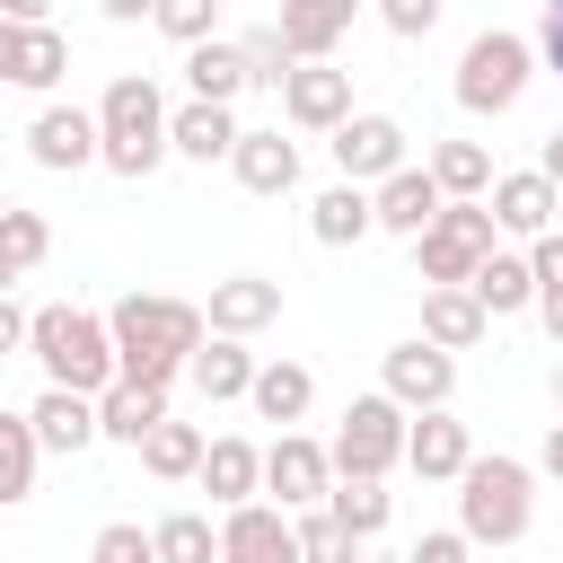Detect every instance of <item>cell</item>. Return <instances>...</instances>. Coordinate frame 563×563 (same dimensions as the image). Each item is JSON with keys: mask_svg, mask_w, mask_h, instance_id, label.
I'll return each mask as SVG.
<instances>
[{"mask_svg": "<svg viewBox=\"0 0 563 563\" xmlns=\"http://www.w3.org/2000/svg\"><path fill=\"white\" fill-rule=\"evenodd\" d=\"M194 484H202L220 510H229V501H255V493H264V449H255V440H202Z\"/></svg>", "mask_w": 563, "mask_h": 563, "instance_id": "obj_22", "label": "cell"}, {"mask_svg": "<svg viewBox=\"0 0 563 563\" xmlns=\"http://www.w3.org/2000/svg\"><path fill=\"white\" fill-rule=\"evenodd\" d=\"M62 70H70V44H62V26L0 18V88H53Z\"/></svg>", "mask_w": 563, "mask_h": 563, "instance_id": "obj_12", "label": "cell"}, {"mask_svg": "<svg viewBox=\"0 0 563 563\" xmlns=\"http://www.w3.org/2000/svg\"><path fill=\"white\" fill-rule=\"evenodd\" d=\"M545 475H554V484H563V422H554V431H545Z\"/></svg>", "mask_w": 563, "mask_h": 563, "instance_id": "obj_49", "label": "cell"}, {"mask_svg": "<svg viewBox=\"0 0 563 563\" xmlns=\"http://www.w3.org/2000/svg\"><path fill=\"white\" fill-rule=\"evenodd\" d=\"M220 563H299L290 510H282V501H229V519H220Z\"/></svg>", "mask_w": 563, "mask_h": 563, "instance_id": "obj_8", "label": "cell"}, {"mask_svg": "<svg viewBox=\"0 0 563 563\" xmlns=\"http://www.w3.org/2000/svg\"><path fill=\"white\" fill-rule=\"evenodd\" d=\"M484 211H493L501 238H545L554 211H563V194H554L537 167H519V176H493V185H484Z\"/></svg>", "mask_w": 563, "mask_h": 563, "instance_id": "obj_13", "label": "cell"}, {"mask_svg": "<svg viewBox=\"0 0 563 563\" xmlns=\"http://www.w3.org/2000/svg\"><path fill=\"white\" fill-rule=\"evenodd\" d=\"M325 484H334V457H325L308 431H282V440L264 449V493H282V510L325 501Z\"/></svg>", "mask_w": 563, "mask_h": 563, "instance_id": "obj_11", "label": "cell"}, {"mask_svg": "<svg viewBox=\"0 0 563 563\" xmlns=\"http://www.w3.org/2000/svg\"><path fill=\"white\" fill-rule=\"evenodd\" d=\"M325 510L369 545V537L387 528V510H396V501H387V484H378V475H334V484H325Z\"/></svg>", "mask_w": 563, "mask_h": 563, "instance_id": "obj_30", "label": "cell"}, {"mask_svg": "<svg viewBox=\"0 0 563 563\" xmlns=\"http://www.w3.org/2000/svg\"><path fill=\"white\" fill-rule=\"evenodd\" d=\"M150 26L176 35V44H202V35H220V0H158Z\"/></svg>", "mask_w": 563, "mask_h": 563, "instance_id": "obj_39", "label": "cell"}, {"mask_svg": "<svg viewBox=\"0 0 563 563\" xmlns=\"http://www.w3.org/2000/svg\"><path fill=\"white\" fill-rule=\"evenodd\" d=\"M141 466H150L158 484H185V475L202 466V431H194V422H176V413H167V422H150V440H141Z\"/></svg>", "mask_w": 563, "mask_h": 563, "instance_id": "obj_31", "label": "cell"}, {"mask_svg": "<svg viewBox=\"0 0 563 563\" xmlns=\"http://www.w3.org/2000/svg\"><path fill=\"white\" fill-rule=\"evenodd\" d=\"M185 88H194V97H211V106H229V97L246 88V62H238V44H220V35L185 44Z\"/></svg>", "mask_w": 563, "mask_h": 563, "instance_id": "obj_29", "label": "cell"}, {"mask_svg": "<svg viewBox=\"0 0 563 563\" xmlns=\"http://www.w3.org/2000/svg\"><path fill=\"white\" fill-rule=\"evenodd\" d=\"M106 334H114V378H141V387H176L194 343L211 334L194 299H167V290H132L106 308Z\"/></svg>", "mask_w": 563, "mask_h": 563, "instance_id": "obj_1", "label": "cell"}, {"mask_svg": "<svg viewBox=\"0 0 563 563\" xmlns=\"http://www.w3.org/2000/svg\"><path fill=\"white\" fill-rule=\"evenodd\" d=\"M290 537H299V563H352L361 554V537L325 510V501H308V510H290Z\"/></svg>", "mask_w": 563, "mask_h": 563, "instance_id": "obj_34", "label": "cell"}, {"mask_svg": "<svg viewBox=\"0 0 563 563\" xmlns=\"http://www.w3.org/2000/svg\"><path fill=\"white\" fill-rule=\"evenodd\" d=\"M26 150H35V167L79 176V167L97 158V114H79V106H44V114L26 123Z\"/></svg>", "mask_w": 563, "mask_h": 563, "instance_id": "obj_17", "label": "cell"}, {"mask_svg": "<svg viewBox=\"0 0 563 563\" xmlns=\"http://www.w3.org/2000/svg\"><path fill=\"white\" fill-rule=\"evenodd\" d=\"M466 290H475L484 317H519V308H537V273H528V255H510V246H493V255L466 273Z\"/></svg>", "mask_w": 563, "mask_h": 563, "instance_id": "obj_25", "label": "cell"}, {"mask_svg": "<svg viewBox=\"0 0 563 563\" xmlns=\"http://www.w3.org/2000/svg\"><path fill=\"white\" fill-rule=\"evenodd\" d=\"M229 167H238L246 194H290V185H299V141H282V132H238Z\"/></svg>", "mask_w": 563, "mask_h": 563, "instance_id": "obj_24", "label": "cell"}, {"mask_svg": "<svg viewBox=\"0 0 563 563\" xmlns=\"http://www.w3.org/2000/svg\"><path fill=\"white\" fill-rule=\"evenodd\" d=\"M378 378H387V396L405 405V413H431V405H449V387H457V352H440V343H396L387 361H378Z\"/></svg>", "mask_w": 563, "mask_h": 563, "instance_id": "obj_7", "label": "cell"}, {"mask_svg": "<svg viewBox=\"0 0 563 563\" xmlns=\"http://www.w3.org/2000/svg\"><path fill=\"white\" fill-rule=\"evenodd\" d=\"M484 325H493V317L475 308L466 282H431V290H422V343H440V352H475Z\"/></svg>", "mask_w": 563, "mask_h": 563, "instance_id": "obj_19", "label": "cell"}, {"mask_svg": "<svg viewBox=\"0 0 563 563\" xmlns=\"http://www.w3.org/2000/svg\"><path fill=\"white\" fill-rule=\"evenodd\" d=\"M150 554H158V563H220V528H211L202 510H167V519L150 528Z\"/></svg>", "mask_w": 563, "mask_h": 563, "instance_id": "obj_32", "label": "cell"}, {"mask_svg": "<svg viewBox=\"0 0 563 563\" xmlns=\"http://www.w3.org/2000/svg\"><path fill=\"white\" fill-rule=\"evenodd\" d=\"M554 405H563V361H554Z\"/></svg>", "mask_w": 563, "mask_h": 563, "instance_id": "obj_52", "label": "cell"}, {"mask_svg": "<svg viewBox=\"0 0 563 563\" xmlns=\"http://www.w3.org/2000/svg\"><path fill=\"white\" fill-rule=\"evenodd\" d=\"M537 519V475L519 457H466L457 466V537L466 545H519Z\"/></svg>", "mask_w": 563, "mask_h": 563, "instance_id": "obj_3", "label": "cell"}, {"mask_svg": "<svg viewBox=\"0 0 563 563\" xmlns=\"http://www.w3.org/2000/svg\"><path fill=\"white\" fill-rule=\"evenodd\" d=\"M352 9L361 0H282V44H290V62H334V44L352 35Z\"/></svg>", "mask_w": 563, "mask_h": 563, "instance_id": "obj_18", "label": "cell"}, {"mask_svg": "<svg viewBox=\"0 0 563 563\" xmlns=\"http://www.w3.org/2000/svg\"><path fill=\"white\" fill-rule=\"evenodd\" d=\"M26 352L44 361L53 387H79V396L114 387V334H106L97 308H35L26 317Z\"/></svg>", "mask_w": 563, "mask_h": 563, "instance_id": "obj_4", "label": "cell"}, {"mask_svg": "<svg viewBox=\"0 0 563 563\" xmlns=\"http://www.w3.org/2000/svg\"><path fill=\"white\" fill-rule=\"evenodd\" d=\"M35 457H44L35 449V422L26 413H0V510L35 493Z\"/></svg>", "mask_w": 563, "mask_h": 563, "instance_id": "obj_35", "label": "cell"}, {"mask_svg": "<svg viewBox=\"0 0 563 563\" xmlns=\"http://www.w3.org/2000/svg\"><path fill=\"white\" fill-rule=\"evenodd\" d=\"M9 352H26V308H9V290H0V361Z\"/></svg>", "mask_w": 563, "mask_h": 563, "instance_id": "obj_43", "label": "cell"}, {"mask_svg": "<svg viewBox=\"0 0 563 563\" xmlns=\"http://www.w3.org/2000/svg\"><path fill=\"white\" fill-rule=\"evenodd\" d=\"M150 422H167V387H141V378H114V387H97V440H123V449H141V440H150Z\"/></svg>", "mask_w": 563, "mask_h": 563, "instance_id": "obj_20", "label": "cell"}, {"mask_svg": "<svg viewBox=\"0 0 563 563\" xmlns=\"http://www.w3.org/2000/svg\"><path fill=\"white\" fill-rule=\"evenodd\" d=\"M26 422H35V449L79 457V449L97 440V396H79V387H44V396L26 405Z\"/></svg>", "mask_w": 563, "mask_h": 563, "instance_id": "obj_21", "label": "cell"}, {"mask_svg": "<svg viewBox=\"0 0 563 563\" xmlns=\"http://www.w3.org/2000/svg\"><path fill=\"white\" fill-rule=\"evenodd\" d=\"M0 255H9V273H35V264L53 255V229H44V211H0Z\"/></svg>", "mask_w": 563, "mask_h": 563, "instance_id": "obj_37", "label": "cell"}, {"mask_svg": "<svg viewBox=\"0 0 563 563\" xmlns=\"http://www.w3.org/2000/svg\"><path fill=\"white\" fill-rule=\"evenodd\" d=\"M44 9L53 0H0V18H26V26H44Z\"/></svg>", "mask_w": 563, "mask_h": 563, "instance_id": "obj_48", "label": "cell"}, {"mask_svg": "<svg viewBox=\"0 0 563 563\" xmlns=\"http://www.w3.org/2000/svg\"><path fill=\"white\" fill-rule=\"evenodd\" d=\"M378 18H387V35H431L440 0H378Z\"/></svg>", "mask_w": 563, "mask_h": 563, "instance_id": "obj_41", "label": "cell"}, {"mask_svg": "<svg viewBox=\"0 0 563 563\" xmlns=\"http://www.w3.org/2000/svg\"><path fill=\"white\" fill-rule=\"evenodd\" d=\"M422 167H431V185H440L449 202H457V194H484V185H493V150H484V141H440V150H431Z\"/></svg>", "mask_w": 563, "mask_h": 563, "instance_id": "obj_33", "label": "cell"}, {"mask_svg": "<svg viewBox=\"0 0 563 563\" xmlns=\"http://www.w3.org/2000/svg\"><path fill=\"white\" fill-rule=\"evenodd\" d=\"M282 317V282H264V273H229V282H211V308H202V325L211 334H264Z\"/></svg>", "mask_w": 563, "mask_h": 563, "instance_id": "obj_15", "label": "cell"}, {"mask_svg": "<svg viewBox=\"0 0 563 563\" xmlns=\"http://www.w3.org/2000/svg\"><path fill=\"white\" fill-rule=\"evenodd\" d=\"M405 563H475V545H466L457 528H431V537H422V545H413Z\"/></svg>", "mask_w": 563, "mask_h": 563, "instance_id": "obj_42", "label": "cell"}, {"mask_svg": "<svg viewBox=\"0 0 563 563\" xmlns=\"http://www.w3.org/2000/svg\"><path fill=\"white\" fill-rule=\"evenodd\" d=\"M466 457H475V440H466V422H449V405H431V413L405 422V466H413L422 484H457Z\"/></svg>", "mask_w": 563, "mask_h": 563, "instance_id": "obj_16", "label": "cell"}, {"mask_svg": "<svg viewBox=\"0 0 563 563\" xmlns=\"http://www.w3.org/2000/svg\"><path fill=\"white\" fill-rule=\"evenodd\" d=\"M282 114H290L299 132H334V123L352 114V70H334V62H290Z\"/></svg>", "mask_w": 563, "mask_h": 563, "instance_id": "obj_10", "label": "cell"}, {"mask_svg": "<svg viewBox=\"0 0 563 563\" xmlns=\"http://www.w3.org/2000/svg\"><path fill=\"white\" fill-rule=\"evenodd\" d=\"M537 317H545V334L563 343V282H537Z\"/></svg>", "mask_w": 563, "mask_h": 563, "instance_id": "obj_45", "label": "cell"}, {"mask_svg": "<svg viewBox=\"0 0 563 563\" xmlns=\"http://www.w3.org/2000/svg\"><path fill=\"white\" fill-rule=\"evenodd\" d=\"M413 264H422V290H431V282H466V273H475L484 255H475V246H457V238H449V229L431 220V229L413 238Z\"/></svg>", "mask_w": 563, "mask_h": 563, "instance_id": "obj_36", "label": "cell"}, {"mask_svg": "<svg viewBox=\"0 0 563 563\" xmlns=\"http://www.w3.org/2000/svg\"><path fill=\"white\" fill-rule=\"evenodd\" d=\"M440 185H431V167H396V176H378L369 185V220L378 229H396V238H422L431 220H440Z\"/></svg>", "mask_w": 563, "mask_h": 563, "instance_id": "obj_14", "label": "cell"}, {"mask_svg": "<svg viewBox=\"0 0 563 563\" xmlns=\"http://www.w3.org/2000/svg\"><path fill=\"white\" fill-rule=\"evenodd\" d=\"M238 62H246V88H255V79H264V88H282V79H290V44H282V26L238 35Z\"/></svg>", "mask_w": 563, "mask_h": 563, "instance_id": "obj_38", "label": "cell"}, {"mask_svg": "<svg viewBox=\"0 0 563 563\" xmlns=\"http://www.w3.org/2000/svg\"><path fill=\"white\" fill-rule=\"evenodd\" d=\"M537 176L563 194V132H545V150H537Z\"/></svg>", "mask_w": 563, "mask_h": 563, "instance_id": "obj_46", "label": "cell"}, {"mask_svg": "<svg viewBox=\"0 0 563 563\" xmlns=\"http://www.w3.org/2000/svg\"><path fill=\"white\" fill-rule=\"evenodd\" d=\"M97 158L114 176H132V185L167 158V97L150 88V70L106 79V97H97Z\"/></svg>", "mask_w": 563, "mask_h": 563, "instance_id": "obj_2", "label": "cell"}, {"mask_svg": "<svg viewBox=\"0 0 563 563\" xmlns=\"http://www.w3.org/2000/svg\"><path fill=\"white\" fill-rule=\"evenodd\" d=\"M9 282H18V273H9V255H0V290H9Z\"/></svg>", "mask_w": 563, "mask_h": 563, "instance_id": "obj_51", "label": "cell"}, {"mask_svg": "<svg viewBox=\"0 0 563 563\" xmlns=\"http://www.w3.org/2000/svg\"><path fill=\"white\" fill-rule=\"evenodd\" d=\"M97 9H106V18H114V26H132V18H150V9H158V0H97Z\"/></svg>", "mask_w": 563, "mask_h": 563, "instance_id": "obj_47", "label": "cell"}, {"mask_svg": "<svg viewBox=\"0 0 563 563\" xmlns=\"http://www.w3.org/2000/svg\"><path fill=\"white\" fill-rule=\"evenodd\" d=\"M325 457H334V475H378L387 484V466L405 457V405L378 387V396H352L343 405V431L325 440Z\"/></svg>", "mask_w": 563, "mask_h": 563, "instance_id": "obj_6", "label": "cell"}, {"mask_svg": "<svg viewBox=\"0 0 563 563\" xmlns=\"http://www.w3.org/2000/svg\"><path fill=\"white\" fill-rule=\"evenodd\" d=\"M334 167H343L352 185L396 176V167H405V123H396V114H343V123H334Z\"/></svg>", "mask_w": 563, "mask_h": 563, "instance_id": "obj_9", "label": "cell"}, {"mask_svg": "<svg viewBox=\"0 0 563 563\" xmlns=\"http://www.w3.org/2000/svg\"><path fill=\"white\" fill-rule=\"evenodd\" d=\"M352 563H405V554H352Z\"/></svg>", "mask_w": 563, "mask_h": 563, "instance_id": "obj_50", "label": "cell"}, {"mask_svg": "<svg viewBox=\"0 0 563 563\" xmlns=\"http://www.w3.org/2000/svg\"><path fill=\"white\" fill-rule=\"evenodd\" d=\"M537 53H545L554 79H563V0H545V35H537Z\"/></svg>", "mask_w": 563, "mask_h": 563, "instance_id": "obj_44", "label": "cell"}, {"mask_svg": "<svg viewBox=\"0 0 563 563\" xmlns=\"http://www.w3.org/2000/svg\"><path fill=\"white\" fill-rule=\"evenodd\" d=\"M88 563H158V554H150V528H132V519H114V528H97V545H88Z\"/></svg>", "mask_w": 563, "mask_h": 563, "instance_id": "obj_40", "label": "cell"}, {"mask_svg": "<svg viewBox=\"0 0 563 563\" xmlns=\"http://www.w3.org/2000/svg\"><path fill=\"white\" fill-rule=\"evenodd\" d=\"M246 405H255V422H299L308 405H317V378L299 369V361H255V378H246Z\"/></svg>", "mask_w": 563, "mask_h": 563, "instance_id": "obj_26", "label": "cell"}, {"mask_svg": "<svg viewBox=\"0 0 563 563\" xmlns=\"http://www.w3.org/2000/svg\"><path fill=\"white\" fill-rule=\"evenodd\" d=\"M185 378H194V387H202L211 405H229V396H246V378H255V352H246L238 334H211V343H194Z\"/></svg>", "mask_w": 563, "mask_h": 563, "instance_id": "obj_28", "label": "cell"}, {"mask_svg": "<svg viewBox=\"0 0 563 563\" xmlns=\"http://www.w3.org/2000/svg\"><path fill=\"white\" fill-rule=\"evenodd\" d=\"M528 70H537V44L510 35V26H484L466 53H457V106L466 114H510L528 97Z\"/></svg>", "mask_w": 563, "mask_h": 563, "instance_id": "obj_5", "label": "cell"}, {"mask_svg": "<svg viewBox=\"0 0 563 563\" xmlns=\"http://www.w3.org/2000/svg\"><path fill=\"white\" fill-rule=\"evenodd\" d=\"M167 150H176V158H194V167H211V158H229V150H238V114H229V106H211V97H194V106H176V114H167Z\"/></svg>", "mask_w": 563, "mask_h": 563, "instance_id": "obj_23", "label": "cell"}, {"mask_svg": "<svg viewBox=\"0 0 563 563\" xmlns=\"http://www.w3.org/2000/svg\"><path fill=\"white\" fill-rule=\"evenodd\" d=\"M369 229H378V220H369V185H352V176L308 202V238H317V246H361Z\"/></svg>", "mask_w": 563, "mask_h": 563, "instance_id": "obj_27", "label": "cell"}]
</instances>
